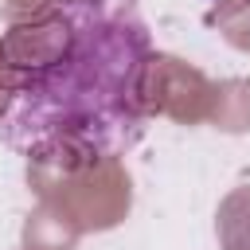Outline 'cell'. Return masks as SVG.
I'll list each match as a JSON object with an SVG mask.
<instances>
[{
    "mask_svg": "<svg viewBox=\"0 0 250 250\" xmlns=\"http://www.w3.org/2000/svg\"><path fill=\"white\" fill-rule=\"evenodd\" d=\"M148 55L129 0H47L4 47L0 137L55 172L117 160L145 125Z\"/></svg>",
    "mask_w": 250,
    "mask_h": 250,
    "instance_id": "obj_1",
    "label": "cell"
}]
</instances>
